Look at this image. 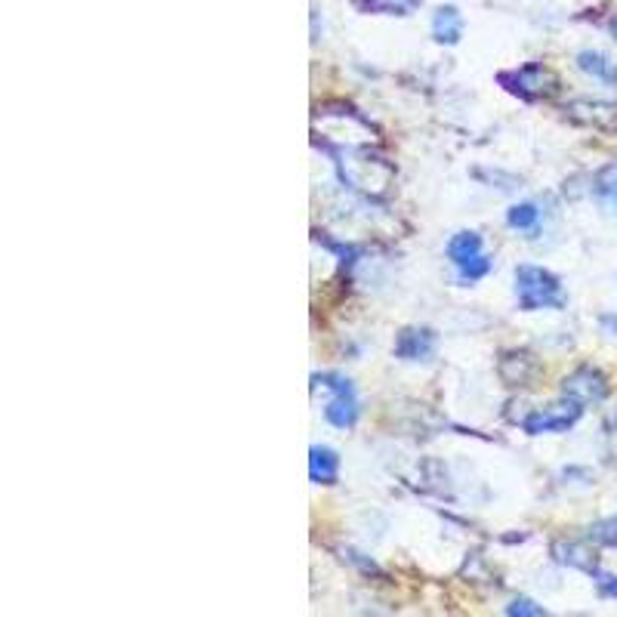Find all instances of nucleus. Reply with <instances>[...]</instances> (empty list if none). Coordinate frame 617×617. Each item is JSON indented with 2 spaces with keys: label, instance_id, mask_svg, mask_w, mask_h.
<instances>
[{
  "label": "nucleus",
  "instance_id": "16",
  "mask_svg": "<svg viewBox=\"0 0 617 617\" xmlns=\"http://www.w3.org/2000/svg\"><path fill=\"white\" fill-rule=\"evenodd\" d=\"M540 223V207L534 201H522V204H513L506 210V226L510 229H519V232H534Z\"/></svg>",
  "mask_w": 617,
  "mask_h": 617
},
{
  "label": "nucleus",
  "instance_id": "1",
  "mask_svg": "<svg viewBox=\"0 0 617 617\" xmlns=\"http://www.w3.org/2000/svg\"><path fill=\"white\" fill-rule=\"evenodd\" d=\"M516 297L525 312H540V309H565V290L562 278L553 275L543 266H519L516 269Z\"/></svg>",
  "mask_w": 617,
  "mask_h": 617
},
{
  "label": "nucleus",
  "instance_id": "20",
  "mask_svg": "<svg viewBox=\"0 0 617 617\" xmlns=\"http://www.w3.org/2000/svg\"><path fill=\"white\" fill-rule=\"evenodd\" d=\"M503 611L510 614V617H543V614H547V608H543V605H537L534 599H525V596L513 599V602L506 605Z\"/></svg>",
  "mask_w": 617,
  "mask_h": 617
},
{
  "label": "nucleus",
  "instance_id": "8",
  "mask_svg": "<svg viewBox=\"0 0 617 617\" xmlns=\"http://www.w3.org/2000/svg\"><path fill=\"white\" fill-rule=\"evenodd\" d=\"M500 380L506 386H531V380L537 377L540 365H537V358L525 349H513V352H503L500 358Z\"/></svg>",
  "mask_w": 617,
  "mask_h": 617
},
{
  "label": "nucleus",
  "instance_id": "3",
  "mask_svg": "<svg viewBox=\"0 0 617 617\" xmlns=\"http://www.w3.org/2000/svg\"><path fill=\"white\" fill-rule=\"evenodd\" d=\"M312 389H328L331 398L324 405V420L337 429H352L361 417V402L355 395V386L349 377L324 371V374H312Z\"/></svg>",
  "mask_w": 617,
  "mask_h": 617
},
{
  "label": "nucleus",
  "instance_id": "7",
  "mask_svg": "<svg viewBox=\"0 0 617 617\" xmlns=\"http://www.w3.org/2000/svg\"><path fill=\"white\" fill-rule=\"evenodd\" d=\"M435 331L429 328H405V331H398L395 337V358H402V361H429L435 355Z\"/></svg>",
  "mask_w": 617,
  "mask_h": 617
},
{
  "label": "nucleus",
  "instance_id": "13",
  "mask_svg": "<svg viewBox=\"0 0 617 617\" xmlns=\"http://www.w3.org/2000/svg\"><path fill=\"white\" fill-rule=\"evenodd\" d=\"M445 253H448V260H451L454 266H466L469 260L482 257V253H485V241H482L479 232H457V235H451Z\"/></svg>",
  "mask_w": 617,
  "mask_h": 617
},
{
  "label": "nucleus",
  "instance_id": "17",
  "mask_svg": "<svg viewBox=\"0 0 617 617\" xmlns=\"http://www.w3.org/2000/svg\"><path fill=\"white\" fill-rule=\"evenodd\" d=\"M590 543H596V547H617V516L590 525Z\"/></svg>",
  "mask_w": 617,
  "mask_h": 617
},
{
  "label": "nucleus",
  "instance_id": "6",
  "mask_svg": "<svg viewBox=\"0 0 617 617\" xmlns=\"http://www.w3.org/2000/svg\"><path fill=\"white\" fill-rule=\"evenodd\" d=\"M562 395L565 398H574L580 405H602L608 398V380L599 368L593 365H580L577 371H571L565 380H562Z\"/></svg>",
  "mask_w": 617,
  "mask_h": 617
},
{
  "label": "nucleus",
  "instance_id": "21",
  "mask_svg": "<svg viewBox=\"0 0 617 617\" xmlns=\"http://www.w3.org/2000/svg\"><path fill=\"white\" fill-rule=\"evenodd\" d=\"M593 584H596V593L602 599H617V574H608V571H596L593 574Z\"/></svg>",
  "mask_w": 617,
  "mask_h": 617
},
{
  "label": "nucleus",
  "instance_id": "15",
  "mask_svg": "<svg viewBox=\"0 0 617 617\" xmlns=\"http://www.w3.org/2000/svg\"><path fill=\"white\" fill-rule=\"evenodd\" d=\"M361 13H386V16H408L420 0H352Z\"/></svg>",
  "mask_w": 617,
  "mask_h": 617
},
{
  "label": "nucleus",
  "instance_id": "2",
  "mask_svg": "<svg viewBox=\"0 0 617 617\" xmlns=\"http://www.w3.org/2000/svg\"><path fill=\"white\" fill-rule=\"evenodd\" d=\"M497 84L519 96L522 102H540V99H553L562 84L556 78V71L547 68L543 62H525L522 68H513V71H500L497 75Z\"/></svg>",
  "mask_w": 617,
  "mask_h": 617
},
{
  "label": "nucleus",
  "instance_id": "5",
  "mask_svg": "<svg viewBox=\"0 0 617 617\" xmlns=\"http://www.w3.org/2000/svg\"><path fill=\"white\" fill-rule=\"evenodd\" d=\"M580 414H584V405L574 402V398H562L559 405H550L543 411H531L525 420H522V429L528 435H559V432H568Z\"/></svg>",
  "mask_w": 617,
  "mask_h": 617
},
{
  "label": "nucleus",
  "instance_id": "14",
  "mask_svg": "<svg viewBox=\"0 0 617 617\" xmlns=\"http://www.w3.org/2000/svg\"><path fill=\"white\" fill-rule=\"evenodd\" d=\"M590 192H593V198L602 204L605 213L617 216V161L605 164V167L593 176Z\"/></svg>",
  "mask_w": 617,
  "mask_h": 617
},
{
  "label": "nucleus",
  "instance_id": "10",
  "mask_svg": "<svg viewBox=\"0 0 617 617\" xmlns=\"http://www.w3.org/2000/svg\"><path fill=\"white\" fill-rule=\"evenodd\" d=\"M309 479L315 485H337L340 482V454L331 445L309 448Z\"/></svg>",
  "mask_w": 617,
  "mask_h": 617
},
{
  "label": "nucleus",
  "instance_id": "4",
  "mask_svg": "<svg viewBox=\"0 0 617 617\" xmlns=\"http://www.w3.org/2000/svg\"><path fill=\"white\" fill-rule=\"evenodd\" d=\"M565 118L577 127L617 136V102L611 99H571L565 105Z\"/></svg>",
  "mask_w": 617,
  "mask_h": 617
},
{
  "label": "nucleus",
  "instance_id": "18",
  "mask_svg": "<svg viewBox=\"0 0 617 617\" xmlns=\"http://www.w3.org/2000/svg\"><path fill=\"white\" fill-rule=\"evenodd\" d=\"M315 241H318V244H324V247H328L331 253H337L343 266H352V263L361 257V250H358L355 244H343V241H334V238H328V235H315Z\"/></svg>",
  "mask_w": 617,
  "mask_h": 617
},
{
  "label": "nucleus",
  "instance_id": "22",
  "mask_svg": "<svg viewBox=\"0 0 617 617\" xmlns=\"http://www.w3.org/2000/svg\"><path fill=\"white\" fill-rule=\"evenodd\" d=\"M608 28H611V38H614V41H617V16H614V19H611V25H608Z\"/></svg>",
  "mask_w": 617,
  "mask_h": 617
},
{
  "label": "nucleus",
  "instance_id": "11",
  "mask_svg": "<svg viewBox=\"0 0 617 617\" xmlns=\"http://www.w3.org/2000/svg\"><path fill=\"white\" fill-rule=\"evenodd\" d=\"M432 38L435 44L457 47L463 41V13L457 7H439L432 16Z\"/></svg>",
  "mask_w": 617,
  "mask_h": 617
},
{
  "label": "nucleus",
  "instance_id": "19",
  "mask_svg": "<svg viewBox=\"0 0 617 617\" xmlns=\"http://www.w3.org/2000/svg\"><path fill=\"white\" fill-rule=\"evenodd\" d=\"M491 257H485V253H482V257H476V260H469L466 266H457V275H460V281H469V284H473V281H479V278H485L488 272H491Z\"/></svg>",
  "mask_w": 617,
  "mask_h": 617
},
{
  "label": "nucleus",
  "instance_id": "9",
  "mask_svg": "<svg viewBox=\"0 0 617 617\" xmlns=\"http://www.w3.org/2000/svg\"><path fill=\"white\" fill-rule=\"evenodd\" d=\"M550 556L559 565H565V568H577V571H587V574L599 571L596 553L587 547L584 540H556L553 547H550Z\"/></svg>",
  "mask_w": 617,
  "mask_h": 617
},
{
  "label": "nucleus",
  "instance_id": "12",
  "mask_svg": "<svg viewBox=\"0 0 617 617\" xmlns=\"http://www.w3.org/2000/svg\"><path fill=\"white\" fill-rule=\"evenodd\" d=\"M577 68L590 75L593 81L605 84V87H617V62L611 56H605L602 50H580L577 53Z\"/></svg>",
  "mask_w": 617,
  "mask_h": 617
}]
</instances>
